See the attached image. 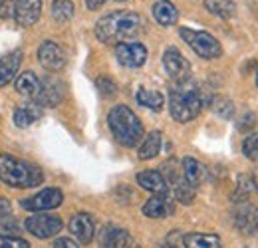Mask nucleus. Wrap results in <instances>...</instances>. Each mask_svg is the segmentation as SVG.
<instances>
[{"mask_svg": "<svg viewBox=\"0 0 258 248\" xmlns=\"http://www.w3.org/2000/svg\"><path fill=\"white\" fill-rule=\"evenodd\" d=\"M22 56H24L22 50H14L0 58V88H4L6 84H10L16 78L20 64H22Z\"/></svg>", "mask_w": 258, "mask_h": 248, "instance_id": "16", "label": "nucleus"}, {"mask_svg": "<svg viewBox=\"0 0 258 248\" xmlns=\"http://www.w3.org/2000/svg\"><path fill=\"white\" fill-rule=\"evenodd\" d=\"M145 28L143 18L137 12H111L99 18L96 24V36L103 44H119L125 40L137 38Z\"/></svg>", "mask_w": 258, "mask_h": 248, "instance_id": "1", "label": "nucleus"}, {"mask_svg": "<svg viewBox=\"0 0 258 248\" xmlns=\"http://www.w3.org/2000/svg\"><path fill=\"white\" fill-rule=\"evenodd\" d=\"M153 18H155L161 26H173V24H177V20H179V12H177V8H175L173 2H169V0H159V2L153 4Z\"/></svg>", "mask_w": 258, "mask_h": 248, "instance_id": "20", "label": "nucleus"}, {"mask_svg": "<svg viewBox=\"0 0 258 248\" xmlns=\"http://www.w3.org/2000/svg\"><path fill=\"white\" fill-rule=\"evenodd\" d=\"M38 62L48 72H60L66 66V52L52 40H44L38 48Z\"/></svg>", "mask_w": 258, "mask_h": 248, "instance_id": "10", "label": "nucleus"}, {"mask_svg": "<svg viewBox=\"0 0 258 248\" xmlns=\"http://www.w3.org/2000/svg\"><path fill=\"white\" fill-rule=\"evenodd\" d=\"M242 151L246 159L258 161V133H250L244 141H242Z\"/></svg>", "mask_w": 258, "mask_h": 248, "instance_id": "28", "label": "nucleus"}, {"mask_svg": "<svg viewBox=\"0 0 258 248\" xmlns=\"http://www.w3.org/2000/svg\"><path fill=\"white\" fill-rule=\"evenodd\" d=\"M252 183H254V189H256V193H258V169L254 171V175H252Z\"/></svg>", "mask_w": 258, "mask_h": 248, "instance_id": "35", "label": "nucleus"}, {"mask_svg": "<svg viewBox=\"0 0 258 248\" xmlns=\"http://www.w3.org/2000/svg\"><path fill=\"white\" fill-rule=\"evenodd\" d=\"M115 58L125 68H141L147 60V48L141 42H119L115 46Z\"/></svg>", "mask_w": 258, "mask_h": 248, "instance_id": "9", "label": "nucleus"}, {"mask_svg": "<svg viewBox=\"0 0 258 248\" xmlns=\"http://www.w3.org/2000/svg\"><path fill=\"white\" fill-rule=\"evenodd\" d=\"M117 2H125V0H117Z\"/></svg>", "mask_w": 258, "mask_h": 248, "instance_id": "36", "label": "nucleus"}, {"mask_svg": "<svg viewBox=\"0 0 258 248\" xmlns=\"http://www.w3.org/2000/svg\"><path fill=\"white\" fill-rule=\"evenodd\" d=\"M137 183L141 189L151 191V193H163L167 191V181L161 171H141L137 175Z\"/></svg>", "mask_w": 258, "mask_h": 248, "instance_id": "21", "label": "nucleus"}, {"mask_svg": "<svg viewBox=\"0 0 258 248\" xmlns=\"http://www.w3.org/2000/svg\"><path fill=\"white\" fill-rule=\"evenodd\" d=\"M54 246L56 248H76L78 242H74L72 238H56L54 240Z\"/></svg>", "mask_w": 258, "mask_h": 248, "instance_id": "33", "label": "nucleus"}, {"mask_svg": "<svg viewBox=\"0 0 258 248\" xmlns=\"http://www.w3.org/2000/svg\"><path fill=\"white\" fill-rule=\"evenodd\" d=\"M70 232L78 238V242L82 244H90L94 234H96V224H94V218L90 217L88 213H78L70 218Z\"/></svg>", "mask_w": 258, "mask_h": 248, "instance_id": "15", "label": "nucleus"}, {"mask_svg": "<svg viewBox=\"0 0 258 248\" xmlns=\"http://www.w3.org/2000/svg\"><path fill=\"white\" fill-rule=\"evenodd\" d=\"M16 92L20 95H26V97H36L40 90H42V80L34 74V72H22L18 78H16V84H14Z\"/></svg>", "mask_w": 258, "mask_h": 248, "instance_id": "18", "label": "nucleus"}, {"mask_svg": "<svg viewBox=\"0 0 258 248\" xmlns=\"http://www.w3.org/2000/svg\"><path fill=\"white\" fill-rule=\"evenodd\" d=\"M64 97V84L56 78H44L42 80V90L34 97V101H38L42 107H54L62 101Z\"/></svg>", "mask_w": 258, "mask_h": 248, "instance_id": "14", "label": "nucleus"}, {"mask_svg": "<svg viewBox=\"0 0 258 248\" xmlns=\"http://www.w3.org/2000/svg\"><path fill=\"white\" fill-rule=\"evenodd\" d=\"M2 246H10V248H28L30 244L22 238H16V236H6V234H0V248Z\"/></svg>", "mask_w": 258, "mask_h": 248, "instance_id": "31", "label": "nucleus"}, {"mask_svg": "<svg viewBox=\"0 0 258 248\" xmlns=\"http://www.w3.org/2000/svg\"><path fill=\"white\" fill-rule=\"evenodd\" d=\"M12 12H14V0H4L0 4V18L6 20V18L12 16Z\"/></svg>", "mask_w": 258, "mask_h": 248, "instance_id": "32", "label": "nucleus"}, {"mask_svg": "<svg viewBox=\"0 0 258 248\" xmlns=\"http://www.w3.org/2000/svg\"><path fill=\"white\" fill-rule=\"evenodd\" d=\"M40 115H42V105L38 101H26L14 109V125L20 129L30 127L34 121L40 119Z\"/></svg>", "mask_w": 258, "mask_h": 248, "instance_id": "17", "label": "nucleus"}, {"mask_svg": "<svg viewBox=\"0 0 258 248\" xmlns=\"http://www.w3.org/2000/svg\"><path fill=\"white\" fill-rule=\"evenodd\" d=\"M175 211V203L171 199V195L167 191L163 193H155L145 205H143V215L149 218H165L173 215Z\"/></svg>", "mask_w": 258, "mask_h": 248, "instance_id": "13", "label": "nucleus"}, {"mask_svg": "<svg viewBox=\"0 0 258 248\" xmlns=\"http://www.w3.org/2000/svg\"><path fill=\"white\" fill-rule=\"evenodd\" d=\"M232 222L244 234H258V209L248 203L236 205L232 211Z\"/></svg>", "mask_w": 258, "mask_h": 248, "instance_id": "11", "label": "nucleus"}, {"mask_svg": "<svg viewBox=\"0 0 258 248\" xmlns=\"http://www.w3.org/2000/svg\"><path fill=\"white\" fill-rule=\"evenodd\" d=\"M181 165H183L181 169H183L185 179H187L193 187H199L203 181H207V167H205L203 163H199L197 159H193V157H185Z\"/></svg>", "mask_w": 258, "mask_h": 248, "instance_id": "19", "label": "nucleus"}, {"mask_svg": "<svg viewBox=\"0 0 258 248\" xmlns=\"http://www.w3.org/2000/svg\"><path fill=\"white\" fill-rule=\"evenodd\" d=\"M181 38L193 48V52L197 56L205 58V60H215L223 54V48L219 44V40L209 34V32L203 30H191V28H181L179 30Z\"/></svg>", "mask_w": 258, "mask_h": 248, "instance_id": "5", "label": "nucleus"}, {"mask_svg": "<svg viewBox=\"0 0 258 248\" xmlns=\"http://www.w3.org/2000/svg\"><path fill=\"white\" fill-rule=\"evenodd\" d=\"M72 16H74V4L70 0H54L52 2V18L58 24L70 22Z\"/></svg>", "mask_w": 258, "mask_h": 248, "instance_id": "27", "label": "nucleus"}, {"mask_svg": "<svg viewBox=\"0 0 258 248\" xmlns=\"http://www.w3.org/2000/svg\"><path fill=\"white\" fill-rule=\"evenodd\" d=\"M183 246L193 248H215L221 246V238L215 234H183Z\"/></svg>", "mask_w": 258, "mask_h": 248, "instance_id": "26", "label": "nucleus"}, {"mask_svg": "<svg viewBox=\"0 0 258 248\" xmlns=\"http://www.w3.org/2000/svg\"><path fill=\"white\" fill-rule=\"evenodd\" d=\"M24 226L36 238L46 240V238L56 236L62 230L64 222H62V218L58 217V215H42V211H38V215H32V217L26 218Z\"/></svg>", "mask_w": 258, "mask_h": 248, "instance_id": "6", "label": "nucleus"}, {"mask_svg": "<svg viewBox=\"0 0 258 248\" xmlns=\"http://www.w3.org/2000/svg\"><path fill=\"white\" fill-rule=\"evenodd\" d=\"M135 97H137V103L139 105L149 107V109H155V111H159L163 107V103H165V97H163L161 93L155 92V90H149V88H139Z\"/></svg>", "mask_w": 258, "mask_h": 248, "instance_id": "25", "label": "nucleus"}, {"mask_svg": "<svg viewBox=\"0 0 258 248\" xmlns=\"http://www.w3.org/2000/svg\"><path fill=\"white\" fill-rule=\"evenodd\" d=\"M205 8L213 16L223 18V20H228L236 14V4L232 0H205Z\"/></svg>", "mask_w": 258, "mask_h": 248, "instance_id": "24", "label": "nucleus"}, {"mask_svg": "<svg viewBox=\"0 0 258 248\" xmlns=\"http://www.w3.org/2000/svg\"><path fill=\"white\" fill-rule=\"evenodd\" d=\"M107 125L115 141L123 147H137L143 139V125L127 105H115L107 113Z\"/></svg>", "mask_w": 258, "mask_h": 248, "instance_id": "4", "label": "nucleus"}, {"mask_svg": "<svg viewBox=\"0 0 258 248\" xmlns=\"http://www.w3.org/2000/svg\"><path fill=\"white\" fill-rule=\"evenodd\" d=\"M163 68L167 76L173 82H183L191 78V64L189 60L177 50V48H167L163 54Z\"/></svg>", "mask_w": 258, "mask_h": 248, "instance_id": "7", "label": "nucleus"}, {"mask_svg": "<svg viewBox=\"0 0 258 248\" xmlns=\"http://www.w3.org/2000/svg\"><path fill=\"white\" fill-rule=\"evenodd\" d=\"M96 86L97 90L101 92V95H105V97H113L117 93V86H115V82L111 78H99L96 82Z\"/></svg>", "mask_w": 258, "mask_h": 248, "instance_id": "29", "label": "nucleus"}, {"mask_svg": "<svg viewBox=\"0 0 258 248\" xmlns=\"http://www.w3.org/2000/svg\"><path fill=\"white\" fill-rule=\"evenodd\" d=\"M215 111H217L221 117L230 119L232 113H234V107H232V103H230L228 99H217V103H215Z\"/></svg>", "mask_w": 258, "mask_h": 248, "instance_id": "30", "label": "nucleus"}, {"mask_svg": "<svg viewBox=\"0 0 258 248\" xmlns=\"http://www.w3.org/2000/svg\"><path fill=\"white\" fill-rule=\"evenodd\" d=\"M161 131H151V133H147L145 135V139H143V143L139 145V151H137V155L141 161H149V159H153V157H157V153L161 151Z\"/></svg>", "mask_w": 258, "mask_h": 248, "instance_id": "22", "label": "nucleus"}, {"mask_svg": "<svg viewBox=\"0 0 258 248\" xmlns=\"http://www.w3.org/2000/svg\"><path fill=\"white\" fill-rule=\"evenodd\" d=\"M0 181L12 189H32L44 181V175L32 163L0 153Z\"/></svg>", "mask_w": 258, "mask_h": 248, "instance_id": "3", "label": "nucleus"}, {"mask_svg": "<svg viewBox=\"0 0 258 248\" xmlns=\"http://www.w3.org/2000/svg\"><path fill=\"white\" fill-rule=\"evenodd\" d=\"M103 2L105 0H86V6H88V10H99L103 6Z\"/></svg>", "mask_w": 258, "mask_h": 248, "instance_id": "34", "label": "nucleus"}, {"mask_svg": "<svg viewBox=\"0 0 258 248\" xmlns=\"http://www.w3.org/2000/svg\"><path fill=\"white\" fill-rule=\"evenodd\" d=\"M42 14V0H14V20L20 26H34Z\"/></svg>", "mask_w": 258, "mask_h": 248, "instance_id": "12", "label": "nucleus"}, {"mask_svg": "<svg viewBox=\"0 0 258 248\" xmlns=\"http://www.w3.org/2000/svg\"><path fill=\"white\" fill-rule=\"evenodd\" d=\"M203 107V95L199 90V84L189 80L175 82V86L169 92V111L171 117L179 123H187L199 115Z\"/></svg>", "mask_w": 258, "mask_h": 248, "instance_id": "2", "label": "nucleus"}, {"mask_svg": "<svg viewBox=\"0 0 258 248\" xmlns=\"http://www.w3.org/2000/svg\"><path fill=\"white\" fill-rule=\"evenodd\" d=\"M99 242L103 246H127V244H131V236H129L127 230H123V228L109 226V228H105L99 234Z\"/></svg>", "mask_w": 258, "mask_h": 248, "instance_id": "23", "label": "nucleus"}, {"mask_svg": "<svg viewBox=\"0 0 258 248\" xmlns=\"http://www.w3.org/2000/svg\"><path fill=\"white\" fill-rule=\"evenodd\" d=\"M64 201V195L60 189H44L40 191L38 195L34 197H28V199H22L20 201V207L26 209V211H32V213H38V211H52L56 207H60Z\"/></svg>", "mask_w": 258, "mask_h": 248, "instance_id": "8", "label": "nucleus"}]
</instances>
